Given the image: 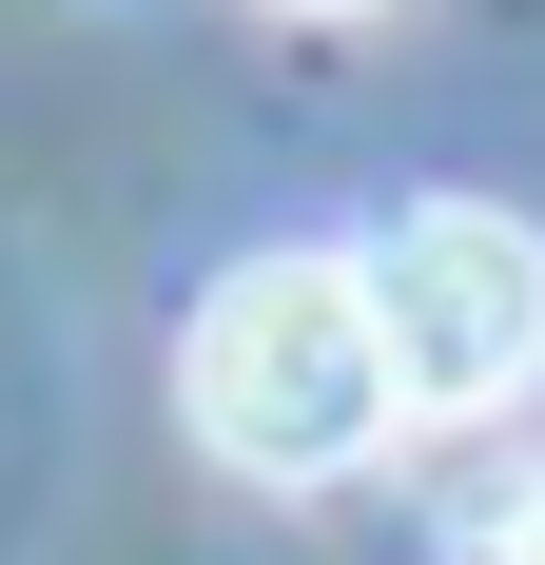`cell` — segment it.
Listing matches in <instances>:
<instances>
[{
    "mask_svg": "<svg viewBox=\"0 0 545 565\" xmlns=\"http://www.w3.org/2000/svg\"><path fill=\"white\" fill-rule=\"evenodd\" d=\"M175 429L234 488H351V468H389L409 391H389L371 274L351 254H234L195 292V332H175Z\"/></svg>",
    "mask_w": 545,
    "mask_h": 565,
    "instance_id": "1",
    "label": "cell"
},
{
    "mask_svg": "<svg viewBox=\"0 0 545 565\" xmlns=\"http://www.w3.org/2000/svg\"><path fill=\"white\" fill-rule=\"evenodd\" d=\"M448 565H545V468H488L448 508Z\"/></svg>",
    "mask_w": 545,
    "mask_h": 565,
    "instance_id": "3",
    "label": "cell"
},
{
    "mask_svg": "<svg viewBox=\"0 0 545 565\" xmlns=\"http://www.w3.org/2000/svg\"><path fill=\"white\" fill-rule=\"evenodd\" d=\"M254 20H312V40H331V20H389V0H254Z\"/></svg>",
    "mask_w": 545,
    "mask_h": 565,
    "instance_id": "4",
    "label": "cell"
},
{
    "mask_svg": "<svg viewBox=\"0 0 545 565\" xmlns=\"http://www.w3.org/2000/svg\"><path fill=\"white\" fill-rule=\"evenodd\" d=\"M351 274H371L409 429H506L545 391V234L506 195H409L389 234H351Z\"/></svg>",
    "mask_w": 545,
    "mask_h": 565,
    "instance_id": "2",
    "label": "cell"
}]
</instances>
